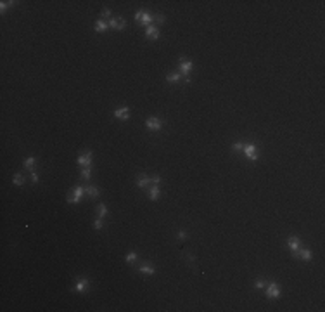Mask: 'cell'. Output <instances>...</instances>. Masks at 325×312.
I'll list each match as a JSON object with an SVG mask.
<instances>
[{"label": "cell", "instance_id": "6da1fadb", "mask_svg": "<svg viewBox=\"0 0 325 312\" xmlns=\"http://www.w3.org/2000/svg\"><path fill=\"white\" fill-rule=\"evenodd\" d=\"M244 154H246L249 160L256 161L258 160V154H256V146L254 144H244Z\"/></svg>", "mask_w": 325, "mask_h": 312}, {"label": "cell", "instance_id": "7a4b0ae2", "mask_svg": "<svg viewBox=\"0 0 325 312\" xmlns=\"http://www.w3.org/2000/svg\"><path fill=\"white\" fill-rule=\"evenodd\" d=\"M135 19H138L140 23H144V24H147V26H150V23L154 21V16L149 12H137L135 14Z\"/></svg>", "mask_w": 325, "mask_h": 312}, {"label": "cell", "instance_id": "3957f363", "mask_svg": "<svg viewBox=\"0 0 325 312\" xmlns=\"http://www.w3.org/2000/svg\"><path fill=\"white\" fill-rule=\"evenodd\" d=\"M85 189L83 187H76L75 191H73V194H71L69 198H66L68 203H80V199H81V196H83Z\"/></svg>", "mask_w": 325, "mask_h": 312}, {"label": "cell", "instance_id": "277c9868", "mask_svg": "<svg viewBox=\"0 0 325 312\" xmlns=\"http://www.w3.org/2000/svg\"><path fill=\"white\" fill-rule=\"evenodd\" d=\"M145 127L149 128V130H159L162 127V122L158 118H149V120H145Z\"/></svg>", "mask_w": 325, "mask_h": 312}, {"label": "cell", "instance_id": "5b68a950", "mask_svg": "<svg viewBox=\"0 0 325 312\" xmlns=\"http://www.w3.org/2000/svg\"><path fill=\"white\" fill-rule=\"evenodd\" d=\"M266 297L268 298H278V297H280V290H278V286L275 284V283H272V284L268 286Z\"/></svg>", "mask_w": 325, "mask_h": 312}, {"label": "cell", "instance_id": "8992f818", "mask_svg": "<svg viewBox=\"0 0 325 312\" xmlns=\"http://www.w3.org/2000/svg\"><path fill=\"white\" fill-rule=\"evenodd\" d=\"M78 163L80 165H83V167H90V163H92V153L87 151L85 154H80L78 156Z\"/></svg>", "mask_w": 325, "mask_h": 312}, {"label": "cell", "instance_id": "52a82bcc", "mask_svg": "<svg viewBox=\"0 0 325 312\" xmlns=\"http://www.w3.org/2000/svg\"><path fill=\"white\" fill-rule=\"evenodd\" d=\"M287 243H289V248L292 251H296V250H299V248H301V239H299L298 236L289 237V239H287Z\"/></svg>", "mask_w": 325, "mask_h": 312}, {"label": "cell", "instance_id": "ba28073f", "mask_svg": "<svg viewBox=\"0 0 325 312\" xmlns=\"http://www.w3.org/2000/svg\"><path fill=\"white\" fill-rule=\"evenodd\" d=\"M190 70H192V61H182V64H180V73L182 75H189L190 73Z\"/></svg>", "mask_w": 325, "mask_h": 312}, {"label": "cell", "instance_id": "9c48e42d", "mask_svg": "<svg viewBox=\"0 0 325 312\" xmlns=\"http://www.w3.org/2000/svg\"><path fill=\"white\" fill-rule=\"evenodd\" d=\"M145 36L147 38H158L159 36V31L156 26H147V30H145Z\"/></svg>", "mask_w": 325, "mask_h": 312}, {"label": "cell", "instance_id": "30bf717a", "mask_svg": "<svg viewBox=\"0 0 325 312\" xmlns=\"http://www.w3.org/2000/svg\"><path fill=\"white\" fill-rule=\"evenodd\" d=\"M87 286H88V281L85 279V277H81V279H78V283H76V288H75V290L78 291V293H83V291L87 290Z\"/></svg>", "mask_w": 325, "mask_h": 312}, {"label": "cell", "instance_id": "8fae6325", "mask_svg": "<svg viewBox=\"0 0 325 312\" xmlns=\"http://www.w3.org/2000/svg\"><path fill=\"white\" fill-rule=\"evenodd\" d=\"M125 24H126V23H125L123 19H111L109 21V26L114 28V30H121V28H125Z\"/></svg>", "mask_w": 325, "mask_h": 312}, {"label": "cell", "instance_id": "7c38bea8", "mask_svg": "<svg viewBox=\"0 0 325 312\" xmlns=\"http://www.w3.org/2000/svg\"><path fill=\"white\" fill-rule=\"evenodd\" d=\"M296 257H301V259H304V260H311V251L310 250H301V248H299V250H296Z\"/></svg>", "mask_w": 325, "mask_h": 312}, {"label": "cell", "instance_id": "4fadbf2b", "mask_svg": "<svg viewBox=\"0 0 325 312\" xmlns=\"http://www.w3.org/2000/svg\"><path fill=\"white\" fill-rule=\"evenodd\" d=\"M128 113H130V111H128V108H121V109H116L114 111V116H116V118H121V120H126L128 118Z\"/></svg>", "mask_w": 325, "mask_h": 312}, {"label": "cell", "instance_id": "5bb4252c", "mask_svg": "<svg viewBox=\"0 0 325 312\" xmlns=\"http://www.w3.org/2000/svg\"><path fill=\"white\" fill-rule=\"evenodd\" d=\"M138 271H140V272H144V274H154V271H156V269H154L150 264H142L140 267H138Z\"/></svg>", "mask_w": 325, "mask_h": 312}, {"label": "cell", "instance_id": "9a60e30c", "mask_svg": "<svg viewBox=\"0 0 325 312\" xmlns=\"http://www.w3.org/2000/svg\"><path fill=\"white\" fill-rule=\"evenodd\" d=\"M149 184H150V179L147 175H142L140 179H138V182H137V186H138V187H147Z\"/></svg>", "mask_w": 325, "mask_h": 312}, {"label": "cell", "instance_id": "2e32d148", "mask_svg": "<svg viewBox=\"0 0 325 312\" xmlns=\"http://www.w3.org/2000/svg\"><path fill=\"white\" fill-rule=\"evenodd\" d=\"M85 193L90 194L92 198H99V189H97V187H92V186H88L87 189H85Z\"/></svg>", "mask_w": 325, "mask_h": 312}, {"label": "cell", "instance_id": "e0dca14e", "mask_svg": "<svg viewBox=\"0 0 325 312\" xmlns=\"http://www.w3.org/2000/svg\"><path fill=\"white\" fill-rule=\"evenodd\" d=\"M158 196H159V187H158V186L150 187V191H149V198L154 201V199H158Z\"/></svg>", "mask_w": 325, "mask_h": 312}, {"label": "cell", "instance_id": "ac0fdd59", "mask_svg": "<svg viewBox=\"0 0 325 312\" xmlns=\"http://www.w3.org/2000/svg\"><path fill=\"white\" fill-rule=\"evenodd\" d=\"M104 30H107V23L102 21V19H99V21H97V24H95V31H99V33H101V31H104Z\"/></svg>", "mask_w": 325, "mask_h": 312}, {"label": "cell", "instance_id": "d6986e66", "mask_svg": "<svg viewBox=\"0 0 325 312\" xmlns=\"http://www.w3.org/2000/svg\"><path fill=\"white\" fill-rule=\"evenodd\" d=\"M12 182H14L16 186H23V184H24V179H23V175L16 173V175H14V179H12Z\"/></svg>", "mask_w": 325, "mask_h": 312}, {"label": "cell", "instance_id": "ffe728a7", "mask_svg": "<svg viewBox=\"0 0 325 312\" xmlns=\"http://www.w3.org/2000/svg\"><path fill=\"white\" fill-rule=\"evenodd\" d=\"M24 167L28 168V170H33V167H35V158L31 156V158H28L26 161H24Z\"/></svg>", "mask_w": 325, "mask_h": 312}, {"label": "cell", "instance_id": "44dd1931", "mask_svg": "<svg viewBox=\"0 0 325 312\" xmlns=\"http://www.w3.org/2000/svg\"><path fill=\"white\" fill-rule=\"evenodd\" d=\"M97 212H99V217H101V219L107 215V208H105L104 205H99V207H97Z\"/></svg>", "mask_w": 325, "mask_h": 312}, {"label": "cell", "instance_id": "7402d4cb", "mask_svg": "<svg viewBox=\"0 0 325 312\" xmlns=\"http://www.w3.org/2000/svg\"><path fill=\"white\" fill-rule=\"evenodd\" d=\"M180 80V73H170L168 75V82H178Z\"/></svg>", "mask_w": 325, "mask_h": 312}, {"label": "cell", "instance_id": "603a6c76", "mask_svg": "<svg viewBox=\"0 0 325 312\" xmlns=\"http://www.w3.org/2000/svg\"><path fill=\"white\" fill-rule=\"evenodd\" d=\"M81 177H83L85 180L90 179V167H85L83 170H81Z\"/></svg>", "mask_w": 325, "mask_h": 312}, {"label": "cell", "instance_id": "cb8c5ba5", "mask_svg": "<svg viewBox=\"0 0 325 312\" xmlns=\"http://www.w3.org/2000/svg\"><path fill=\"white\" fill-rule=\"evenodd\" d=\"M133 260H137V253L135 251H132V253H128L126 255V262H133Z\"/></svg>", "mask_w": 325, "mask_h": 312}, {"label": "cell", "instance_id": "d4e9b609", "mask_svg": "<svg viewBox=\"0 0 325 312\" xmlns=\"http://www.w3.org/2000/svg\"><path fill=\"white\" fill-rule=\"evenodd\" d=\"M233 149H235V151H241V149H244V144H242L241 141H239V142H235V144H233Z\"/></svg>", "mask_w": 325, "mask_h": 312}, {"label": "cell", "instance_id": "484cf974", "mask_svg": "<svg viewBox=\"0 0 325 312\" xmlns=\"http://www.w3.org/2000/svg\"><path fill=\"white\" fill-rule=\"evenodd\" d=\"M93 227H95V229H102V220L97 219L95 222H93Z\"/></svg>", "mask_w": 325, "mask_h": 312}, {"label": "cell", "instance_id": "4316f807", "mask_svg": "<svg viewBox=\"0 0 325 312\" xmlns=\"http://www.w3.org/2000/svg\"><path fill=\"white\" fill-rule=\"evenodd\" d=\"M254 286H256V288H263V286H265V281H263V279H258V281L254 283Z\"/></svg>", "mask_w": 325, "mask_h": 312}, {"label": "cell", "instance_id": "83f0119b", "mask_svg": "<svg viewBox=\"0 0 325 312\" xmlns=\"http://www.w3.org/2000/svg\"><path fill=\"white\" fill-rule=\"evenodd\" d=\"M159 182H161V177H152V179H150V184H159Z\"/></svg>", "mask_w": 325, "mask_h": 312}, {"label": "cell", "instance_id": "f1b7e54d", "mask_svg": "<svg viewBox=\"0 0 325 312\" xmlns=\"http://www.w3.org/2000/svg\"><path fill=\"white\" fill-rule=\"evenodd\" d=\"M154 19L158 23H164V16H161V14H158V16H154Z\"/></svg>", "mask_w": 325, "mask_h": 312}, {"label": "cell", "instance_id": "f546056e", "mask_svg": "<svg viewBox=\"0 0 325 312\" xmlns=\"http://www.w3.org/2000/svg\"><path fill=\"white\" fill-rule=\"evenodd\" d=\"M102 16H104V18H109V16H111V11L109 9H104V11H102Z\"/></svg>", "mask_w": 325, "mask_h": 312}, {"label": "cell", "instance_id": "4dcf8cb0", "mask_svg": "<svg viewBox=\"0 0 325 312\" xmlns=\"http://www.w3.org/2000/svg\"><path fill=\"white\" fill-rule=\"evenodd\" d=\"M7 7H9V2H2V4H0V9L2 11H5Z\"/></svg>", "mask_w": 325, "mask_h": 312}, {"label": "cell", "instance_id": "1f68e13d", "mask_svg": "<svg viewBox=\"0 0 325 312\" xmlns=\"http://www.w3.org/2000/svg\"><path fill=\"white\" fill-rule=\"evenodd\" d=\"M31 180H33V182H38V175H36L35 172H33V173H31Z\"/></svg>", "mask_w": 325, "mask_h": 312}, {"label": "cell", "instance_id": "d6a6232c", "mask_svg": "<svg viewBox=\"0 0 325 312\" xmlns=\"http://www.w3.org/2000/svg\"><path fill=\"white\" fill-rule=\"evenodd\" d=\"M185 236H187V234H185V233H183V231H182V233H180V234H178V237H180V239H185Z\"/></svg>", "mask_w": 325, "mask_h": 312}]
</instances>
